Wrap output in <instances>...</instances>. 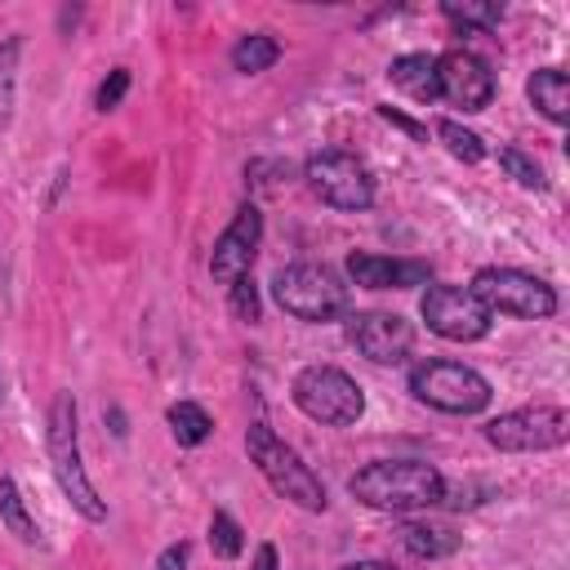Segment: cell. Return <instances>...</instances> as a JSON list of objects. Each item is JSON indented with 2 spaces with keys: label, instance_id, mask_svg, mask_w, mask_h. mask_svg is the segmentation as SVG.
Masks as SVG:
<instances>
[{
  "label": "cell",
  "instance_id": "6da1fadb",
  "mask_svg": "<svg viewBox=\"0 0 570 570\" xmlns=\"http://www.w3.org/2000/svg\"><path fill=\"white\" fill-rule=\"evenodd\" d=\"M347 494L379 512H428L445 499V476L423 459H379L347 476Z\"/></svg>",
  "mask_w": 570,
  "mask_h": 570
},
{
  "label": "cell",
  "instance_id": "7a4b0ae2",
  "mask_svg": "<svg viewBox=\"0 0 570 570\" xmlns=\"http://www.w3.org/2000/svg\"><path fill=\"white\" fill-rule=\"evenodd\" d=\"M45 450H49V472L62 490V499L94 525L107 521V503L98 499L89 472H85V459H80V414H76V396L71 392H58L53 405H49V419H45Z\"/></svg>",
  "mask_w": 570,
  "mask_h": 570
},
{
  "label": "cell",
  "instance_id": "3957f363",
  "mask_svg": "<svg viewBox=\"0 0 570 570\" xmlns=\"http://www.w3.org/2000/svg\"><path fill=\"white\" fill-rule=\"evenodd\" d=\"M245 450H249V463L263 472V481H267L285 503H294V508H303V512H325V508H330L321 476H316V472L303 463V454H298L294 445H285L263 419L249 423Z\"/></svg>",
  "mask_w": 570,
  "mask_h": 570
},
{
  "label": "cell",
  "instance_id": "277c9868",
  "mask_svg": "<svg viewBox=\"0 0 570 570\" xmlns=\"http://www.w3.org/2000/svg\"><path fill=\"white\" fill-rule=\"evenodd\" d=\"M272 298H276V307L285 316L307 321V325H325V321H338L347 312V285L325 263H289V267H281L272 276Z\"/></svg>",
  "mask_w": 570,
  "mask_h": 570
},
{
  "label": "cell",
  "instance_id": "5b68a950",
  "mask_svg": "<svg viewBox=\"0 0 570 570\" xmlns=\"http://www.w3.org/2000/svg\"><path fill=\"white\" fill-rule=\"evenodd\" d=\"M289 401L321 428H347L365 414L361 383L338 365H303L289 383Z\"/></svg>",
  "mask_w": 570,
  "mask_h": 570
},
{
  "label": "cell",
  "instance_id": "8992f818",
  "mask_svg": "<svg viewBox=\"0 0 570 570\" xmlns=\"http://www.w3.org/2000/svg\"><path fill=\"white\" fill-rule=\"evenodd\" d=\"M410 392L414 401L441 410V414H481L494 396L490 379L463 361H419L410 370Z\"/></svg>",
  "mask_w": 570,
  "mask_h": 570
},
{
  "label": "cell",
  "instance_id": "52a82bcc",
  "mask_svg": "<svg viewBox=\"0 0 570 570\" xmlns=\"http://www.w3.org/2000/svg\"><path fill=\"white\" fill-rule=\"evenodd\" d=\"M485 312H503V316H521V321H548L557 312V289L543 276H530L521 267H481L468 285Z\"/></svg>",
  "mask_w": 570,
  "mask_h": 570
},
{
  "label": "cell",
  "instance_id": "ba28073f",
  "mask_svg": "<svg viewBox=\"0 0 570 570\" xmlns=\"http://www.w3.org/2000/svg\"><path fill=\"white\" fill-rule=\"evenodd\" d=\"M485 445L503 454H543L570 441V414L561 405H521L481 428Z\"/></svg>",
  "mask_w": 570,
  "mask_h": 570
},
{
  "label": "cell",
  "instance_id": "9c48e42d",
  "mask_svg": "<svg viewBox=\"0 0 570 570\" xmlns=\"http://www.w3.org/2000/svg\"><path fill=\"white\" fill-rule=\"evenodd\" d=\"M303 183L312 187L316 200L334 205V209H370L374 205V174L365 160H356L352 151H316L303 165Z\"/></svg>",
  "mask_w": 570,
  "mask_h": 570
},
{
  "label": "cell",
  "instance_id": "30bf717a",
  "mask_svg": "<svg viewBox=\"0 0 570 570\" xmlns=\"http://www.w3.org/2000/svg\"><path fill=\"white\" fill-rule=\"evenodd\" d=\"M419 316L445 343H476L494 325V316L485 312V303L468 285H428L419 298Z\"/></svg>",
  "mask_w": 570,
  "mask_h": 570
},
{
  "label": "cell",
  "instance_id": "8fae6325",
  "mask_svg": "<svg viewBox=\"0 0 570 570\" xmlns=\"http://www.w3.org/2000/svg\"><path fill=\"white\" fill-rule=\"evenodd\" d=\"M258 240H263V214H258L254 200H245V205H236L232 223L218 232V240L209 249V276L218 285H232V281L249 276L254 258H258Z\"/></svg>",
  "mask_w": 570,
  "mask_h": 570
},
{
  "label": "cell",
  "instance_id": "7c38bea8",
  "mask_svg": "<svg viewBox=\"0 0 570 570\" xmlns=\"http://www.w3.org/2000/svg\"><path fill=\"white\" fill-rule=\"evenodd\" d=\"M436 89L450 107H463V111H485L490 98H494V71L485 58H476L472 49H445L436 58Z\"/></svg>",
  "mask_w": 570,
  "mask_h": 570
},
{
  "label": "cell",
  "instance_id": "4fadbf2b",
  "mask_svg": "<svg viewBox=\"0 0 570 570\" xmlns=\"http://www.w3.org/2000/svg\"><path fill=\"white\" fill-rule=\"evenodd\" d=\"M347 343L374 365H401L414 347V325L396 312H356L347 316Z\"/></svg>",
  "mask_w": 570,
  "mask_h": 570
},
{
  "label": "cell",
  "instance_id": "5bb4252c",
  "mask_svg": "<svg viewBox=\"0 0 570 570\" xmlns=\"http://www.w3.org/2000/svg\"><path fill=\"white\" fill-rule=\"evenodd\" d=\"M347 276L361 289H410V285H428L432 267L423 258H383V254H347Z\"/></svg>",
  "mask_w": 570,
  "mask_h": 570
},
{
  "label": "cell",
  "instance_id": "9a60e30c",
  "mask_svg": "<svg viewBox=\"0 0 570 570\" xmlns=\"http://www.w3.org/2000/svg\"><path fill=\"white\" fill-rule=\"evenodd\" d=\"M396 539H401V548H405L410 557H419V561L450 557V552H459V543H463V534H459L454 525H441V521H401V525H396Z\"/></svg>",
  "mask_w": 570,
  "mask_h": 570
},
{
  "label": "cell",
  "instance_id": "2e32d148",
  "mask_svg": "<svg viewBox=\"0 0 570 570\" xmlns=\"http://www.w3.org/2000/svg\"><path fill=\"white\" fill-rule=\"evenodd\" d=\"M525 98H530V107L543 120H552V125H566L570 120V80H566L561 67H539L525 80Z\"/></svg>",
  "mask_w": 570,
  "mask_h": 570
},
{
  "label": "cell",
  "instance_id": "e0dca14e",
  "mask_svg": "<svg viewBox=\"0 0 570 570\" xmlns=\"http://www.w3.org/2000/svg\"><path fill=\"white\" fill-rule=\"evenodd\" d=\"M387 80L396 89H405L414 102H436L441 89H436V58L432 53H401L387 62Z\"/></svg>",
  "mask_w": 570,
  "mask_h": 570
},
{
  "label": "cell",
  "instance_id": "ac0fdd59",
  "mask_svg": "<svg viewBox=\"0 0 570 570\" xmlns=\"http://www.w3.org/2000/svg\"><path fill=\"white\" fill-rule=\"evenodd\" d=\"M276 58H281V40L272 31H249L232 45V67L240 76H258V71L276 67Z\"/></svg>",
  "mask_w": 570,
  "mask_h": 570
},
{
  "label": "cell",
  "instance_id": "d6986e66",
  "mask_svg": "<svg viewBox=\"0 0 570 570\" xmlns=\"http://www.w3.org/2000/svg\"><path fill=\"white\" fill-rule=\"evenodd\" d=\"M0 521H4V530H9L18 543H27V548L40 543V530H36V521H31V512H27V499H22V490H18L13 476H0Z\"/></svg>",
  "mask_w": 570,
  "mask_h": 570
},
{
  "label": "cell",
  "instance_id": "ffe728a7",
  "mask_svg": "<svg viewBox=\"0 0 570 570\" xmlns=\"http://www.w3.org/2000/svg\"><path fill=\"white\" fill-rule=\"evenodd\" d=\"M165 423H169V432H174V441L178 445H205L209 441V432H214V419L205 414V405H196V401H174L169 410H165Z\"/></svg>",
  "mask_w": 570,
  "mask_h": 570
},
{
  "label": "cell",
  "instance_id": "44dd1931",
  "mask_svg": "<svg viewBox=\"0 0 570 570\" xmlns=\"http://www.w3.org/2000/svg\"><path fill=\"white\" fill-rule=\"evenodd\" d=\"M441 13H445L454 27H463V36L490 31V27L503 22V4H499V0H463V4H459V0H445Z\"/></svg>",
  "mask_w": 570,
  "mask_h": 570
},
{
  "label": "cell",
  "instance_id": "7402d4cb",
  "mask_svg": "<svg viewBox=\"0 0 570 570\" xmlns=\"http://www.w3.org/2000/svg\"><path fill=\"white\" fill-rule=\"evenodd\" d=\"M18 62H22V36L0 40V129L13 125V102H18Z\"/></svg>",
  "mask_w": 570,
  "mask_h": 570
},
{
  "label": "cell",
  "instance_id": "603a6c76",
  "mask_svg": "<svg viewBox=\"0 0 570 570\" xmlns=\"http://www.w3.org/2000/svg\"><path fill=\"white\" fill-rule=\"evenodd\" d=\"M436 138H441V147H445L454 160H463V165L485 160V142H481V134L463 129L459 120H436Z\"/></svg>",
  "mask_w": 570,
  "mask_h": 570
},
{
  "label": "cell",
  "instance_id": "cb8c5ba5",
  "mask_svg": "<svg viewBox=\"0 0 570 570\" xmlns=\"http://www.w3.org/2000/svg\"><path fill=\"white\" fill-rule=\"evenodd\" d=\"M209 548H214L218 561H236V557L245 552V530H240L236 517L223 512V508L209 517Z\"/></svg>",
  "mask_w": 570,
  "mask_h": 570
},
{
  "label": "cell",
  "instance_id": "d4e9b609",
  "mask_svg": "<svg viewBox=\"0 0 570 570\" xmlns=\"http://www.w3.org/2000/svg\"><path fill=\"white\" fill-rule=\"evenodd\" d=\"M499 169H503L517 187H530V191H543V187H548V178H543L539 160H534V156H525L521 147H499Z\"/></svg>",
  "mask_w": 570,
  "mask_h": 570
},
{
  "label": "cell",
  "instance_id": "484cf974",
  "mask_svg": "<svg viewBox=\"0 0 570 570\" xmlns=\"http://www.w3.org/2000/svg\"><path fill=\"white\" fill-rule=\"evenodd\" d=\"M227 307H232V316H236V321H249V325H254V321L263 316V298H258V285H254V272L227 285Z\"/></svg>",
  "mask_w": 570,
  "mask_h": 570
},
{
  "label": "cell",
  "instance_id": "4316f807",
  "mask_svg": "<svg viewBox=\"0 0 570 570\" xmlns=\"http://www.w3.org/2000/svg\"><path fill=\"white\" fill-rule=\"evenodd\" d=\"M125 94H129V67H111L107 80H102L98 94H94V107H98V111H116Z\"/></svg>",
  "mask_w": 570,
  "mask_h": 570
},
{
  "label": "cell",
  "instance_id": "83f0119b",
  "mask_svg": "<svg viewBox=\"0 0 570 570\" xmlns=\"http://www.w3.org/2000/svg\"><path fill=\"white\" fill-rule=\"evenodd\" d=\"M374 111H379V120H387V125H396V129H401V134H410L414 142H428V125H419V120H410V116H405V111H396L392 102H379Z\"/></svg>",
  "mask_w": 570,
  "mask_h": 570
},
{
  "label": "cell",
  "instance_id": "f1b7e54d",
  "mask_svg": "<svg viewBox=\"0 0 570 570\" xmlns=\"http://www.w3.org/2000/svg\"><path fill=\"white\" fill-rule=\"evenodd\" d=\"M187 557H191V548H187V543H169V548H160L156 570H187Z\"/></svg>",
  "mask_w": 570,
  "mask_h": 570
},
{
  "label": "cell",
  "instance_id": "f546056e",
  "mask_svg": "<svg viewBox=\"0 0 570 570\" xmlns=\"http://www.w3.org/2000/svg\"><path fill=\"white\" fill-rule=\"evenodd\" d=\"M249 570H281V552H276V543H258Z\"/></svg>",
  "mask_w": 570,
  "mask_h": 570
},
{
  "label": "cell",
  "instance_id": "4dcf8cb0",
  "mask_svg": "<svg viewBox=\"0 0 570 570\" xmlns=\"http://www.w3.org/2000/svg\"><path fill=\"white\" fill-rule=\"evenodd\" d=\"M338 570H396L392 561H347V566H338Z\"/></svg>",
  "mask_w": 570,
  "mask_h": 570
},
{
  "label": "cell",
  "instance_id": "1f68e13d",
  "mask_svg": "<svg viewBox=\"0 0 570 570\" xmlns=\"http://www.w3.org/2000/svg\"><path fill=\"white\" fill-rule=\"evenodd\" d=\"M76 22H80V9H62V13H58V27H62V36H67Z\"/></svg>",
  "mask_w": 570,
  "mask_h": 570
},
{
  "label": "cell",
  "instance_id": "d6a6232c",
  "mask_svg": "<svg viewBox=\"0 0 570 570\" xmlns=\"http://www.w3.org/2000/svg\"><path fill=\"white\" fill-rule=\"evenodd\" d=\"M107 419H111V432H116V436H125V432H129V428H125V414H120V410H107Z\"/></svg>",
  "mask_w": 570,
  "mask_h": 570
},
{
  "label": "cell",
  "instance_id": "836d02e7",
  "mask_svg": "<svg viewBox=\"0 0 570 570\" xmlns=\"http://www.w3.org/2000/svg\"><path fill=\"white\" fill-rule=\"evenodd\" d=\"M0 401H4V379H0Z\"/></svg>",
  "mask_w": 570,
  "mask_h": 570
}]
</instances>
